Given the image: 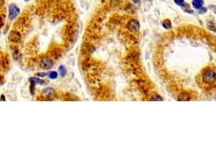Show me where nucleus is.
<instances>
[{
  "label": "nucleus",
  "instance_id": "nucleus-10",
  "mask_svg": "<svg viewBox=\"0 0 216 162\" xmlns=\"http://www.w3.org/2000/svg\"><path fill=\"white\" fill-rule=\"evenodd\" d=\"M29 80H30L31 83H34V84H36V83H38V84H45V83H46L44 80H42L41 79H38L37 77H32V78L29 79Z\"/></svg>",
  "mask_w": 216,
  "mask_h": 162
},
{
  "label": "nucleus",
  "instance_id": "nucleus-18",
  "mask_svg": "<svg viewBox=\"0 0 216 162\" xmlns=\"http://www.w3.org/2000/svg\"><path fill=\"white\" fill-rule=\"evenodd\" d=\"M210 29H211V30L216 32V28H215V27H210Z\"/></svg>",
  "mask_w": 216,
  "mask_h": 162
},
{
  "label": "nucleus",
  "instance_id": "nucleus-11",
  "mask_svg": "<svg viewBox=\"0 0 216 162\" xmlns=\"http://www.w3.org/2000/svg\"><path fill=\"white\" fill-rule=\"evenodd\" d=\"M162 24H163V28L166 29H170L171 28V22L170 19H164Z\"/></svg>",
  "mask_w": 216,
  "mask_h": 162
},
{
  "label": "nucleus",
  "instance_id": "nucleus-4",
  "mask_svg": "<svg viewBox=\"0 0 216 162\" xmlns=\"http://www.w3.org/2000/svg\"><path fill=\"white\" fill-rule=\"evenodd\" d=\"M9 18L10 19H14L17 17L20 13V8L15 4H11L9 6Z\"/></svg>",
  "mask_w": 216,
  "mask_h": 162
},
{
  "label": "nucleus",
  "instance_id": "nucleus-1",
  "mask_svg": "<svg viewBox=\"0 0 216 162\" xmlns=\"http://www.w3.org/2000/svg\"><path fill=\"white\" fill-rule=\"evenodd\" d=\"M201 82L206 85H211L216 82V72L213 68H205L201 75Z\"/></svg>",
  "mask_w": 216,
  "mask_h": 162
},
{
  "label": "nucleus",
  "instance_id": "nucleus-8",
  "mask_svg": "<svg viewBox=\"0 0 216 162\" xmlns=\"http://www.w3.org/2000/svg\"><path fill=\"white\" fill-rule=\"evenodd\" d=\"M174 2L176 5H178L180 7H181V8H185L186 10H191V9H189V5L185 1H184V0H174Z\"/></svg>",
  "mask_w": 216,
  "mask_h": 162
},
{
  "label": "nucleus",
  "instance_id": "nucleus-19",
  "mask_svg": "<svg viewBox=\"0 0 216 162\" xmlns=\"http://www.w3.org/2000/svg\"><path fill=\"white\" fill-rule=\"evenodd\" d=\"M1 100H2V101H4V100H5V97H4L3 95V96L1 97Z\"/></svg>",
  "mask_w": 216,
  "mask_h": 162
},
{
  "label": "nucleus",
  "instance_id": "nucleus-9",
  "mask_svg": "<svg viewBox=\"0 0 216 162\" xmlns=\"http://www.w3.org/2000/svg\"><path fill=\"white\" fill-rule=\"evenodd\" d=\"M203 4H204V1L203 0H193L192 1L193 7L195 9H197V10H199L200 8H202Z\"/></svg>",
  "mask_w": 216,
  "mask_h": 162
},
{
  "label": "nucleus",
  "instance_id": "nucleus-16",
  "mask_svg": "<svg viewBox=\"0 0 216 162\" xmlns=\"http://www.w3.org/2000/svg\"><path fill=\"white\" fill-rule=\"evenodd\" d=\"M4 4V0H0V8L3 7Z\"/></svg>",
  "mask_w": 216,
  "mask_h": 162
},
{
  "label": "nucleus",
  "instance_id": "nucleus-2",
  "mask_svg": "<svg viewBox=\"0 0 216 162\" xmlns=\"http://www.w3.org/2000/svg\"><path fill=\"white\" fill-rule=\"evenodd\" d=\"M39 65H40V67L42 68V69L49 70V69H50L53 67L54 62L49 57H44L40 60Z\"/></svg>",
  "mask_w": 216,
  "mask_h": 162
},
{
  "label": "nucleus",
  "instance_id": "nucleus-15",
  "mask_svg": "<svg viewBox=\"0 0 216 162\" xmlns=\"http://www.w3.org/2000/svg\"><path fill=\"white\" fill-rule=\"evenodd\" d=\"M37 75H38V76H45L46 74L45 73H38Z\"/></svg>",
  "mask_w": 216,
  "mask_h": 162
},
{
  "label": "nucleus",
  "instance_id": "nucleus-14",
  "mask_svg": "<svg viewBox=\"0 0 216 162\" xmlns=\"http://www.w3.org/2000/svg\"><path fill=\"white\" fill-rule=\"evenodd\" d=\"M153 101H163V98L159 95H154L151 98Z\"/></svg>",
  "mask_w": 216,
  "mask_h": 162
},
{
  "label": "nucleus",
  "instance_id": "nucleus-5",
  "mask_svg": "<svg viewBox=\"0 0 216 162\" xmlns=\"http://www.w3.org/2000/svg\"><path fill=\"white\" fill-rule=\"evenodd\" d=\"M8 40L12 43H19L21 41L20 33L17 31H11L8 35Z\"/></svg>",
  "mask_w": 216,
  "mask_h": 162
},
{
  "label": "nucleus",
  "instance_id": "nucleus-7",
  "mask_svg": "<svg viewBox=\"0 0 216 162\" xmlns=\"http://www.w3.org/2000/svg\"><path fill=\"white\" fill-rule=\"evenodd\" d=\"M190 99H191L190 95L188 92H185L179 94L178 97H177V100L179 102H188V101H189Z\"/></svg>",
  "mask_w": 216,
  "mask_h": 162
},
{
  "label": "nucleus",
  "instance_id": "nucleus-21",
  "mask_svg": "<svg viewBox=\"0 0 216 162\" xmlns=\"http://www.w3.org/2000/svg\"><path fill=\"white\" fill-rule=\"evenodd\" d=\"M25 1H29V0H25Z\"/></svg>",
  "mask_w": 216,
  "mask_h": 162
},
{
  "label": "nucleus",
  "instance_id": "nucleus-6",
  "mask_svg": "<svg viewBox=\"0 0 216 162\" xmlns=\"http://www.w3.org/2000/svg\"><path fill=\"white\" fill-rule=\"evenodd\" d=\"M42 94L48 98H52L55 96V90L52 88H45L42 92Z\"/></svg>",
  "mask_w": 216,
  "mask_h": 162
},
{
  "label": "nucleus",
  "instance_id": "nucleus-12",
  "mask_svg": "<svg viewBox=\"0 0 216 162\" xmlns=\"http://www.w3.org/2000/svg\"><path fill=\"white\" fill-rule=\"evenodd\" d=\"M59 72L61 76H64L67 73V71H66V68L64 67V66H60L59 68Z\"/></svg>",
  "mask_w": 216,
  "mask_h": 162
},
{
  "label": "nucleus",
  "instance_id": "nucleus-20",
  "mask_svg": "<svg viewBox=\"0 0 216 162\" xmlns=\"http://www.w3.org/2000/svg\"><path fill=\"white\" fill-rule=\"evenodd\" d=\"M214 12H215V14H216V8H215V9H214Z\"/></svg>",
  "mask_w": 216,
  "mask_h": 162
},
{
  "label": "nucleus",
  "instance_id": "nucleus-17",
  "mask_svg": "<svg viewBox=\"0 0 216 162\" xmlns=\"http://www.w3.org/2000/svg\"><path fill=\"white\" fill-rule=\"evenodd\" d=\"M132 1H133L134 3H136V4L139 3H140V0H132Z\"/></svg>",
  "mask_w": 216,
  "mask_h": 162
},
{
  "label": "nucleus",
  "instance_id": "nucleus-3",
  "mask_svg": "<svg viewBox=\"0 0 216 162\" xmlns=\"http://www.w3.org/2000/svg\"><path fill=\"white\" fill-rule=\"evenodd\" d=\"M127 29L132 33H137L140 30V24L136 19H130L127 24Z\"/></svg>",
  "mask_w": 216,
  "mask_h": 162
},
{
  "label": "nucleus",
  "instance_id": "nucleus-13",
  "mask_svg": "<svg viewBox=\"0 0 216 162\" xmlns=\"http://www.w3.org/2000/svg\"><path fill=\"white\" fill-rule=\"evenodd\" d=\"M49 77L50 79H56L57 77H58V73L56 72H51L49 73Z\"/></svg>",
  "mask_w": 216,
  "mask_h": 162
}]
</instances>
